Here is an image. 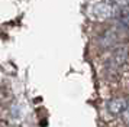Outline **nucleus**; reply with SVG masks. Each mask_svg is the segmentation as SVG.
I'll use <instances>...</instances> for the list:
<instances>
[{
	"label": "nucleus",
	"instance_id": "nucleus-4",
	"mask_svg": "<svg viewBox=\"0 0 129 127\" xmlns=\"http://www.w3.org/2000/svg\"><path fill=\"white\" fill-rule=\"evenodd\" d=\"M117 20H119V23H120L122 26L128 28V26H129V7L120 9V12H119V16H117Z\"/></svg>",
	"mask_w": 129,
	"mask_h": 127
},
{
	"label": "nucleus",
	"instance_id": "nucleus-2",
	"mask_svg": "<svg viewBox=\"0 0 129 127\" xmlns=\"http://www.w3.org/2000/svg\"><path fill=\"white\" fill-rule=\"evenodd\" d=\"M128 53H129L128 46H119V48H116L113 51V53H112V56L109 58V61H107V71L112 72V74L117 72L123 67V64L126 62Z\"/></svg>",
	"mask_w": 129,
	"mask_h": 127
},
{
	"label": "nucleus",
	"instance_id": "nucleus-1",
	"mask_svg": "<svg viewBox=\"0 0 129 127\" xmlns=\"http://www.w3.org/2000/svg\"><path fill=\"white\" fill-rule=\"evenodd\" d=\"M120 9L112 5L107 0H102V2H96L93 5L88 6L87 15L91 20L96 22H103V20H110V19H117Z\"/></svg>",
	"mask_w": 129,
	"mask_h": 127
},
{
	"label": "nucleus",
	"instance_id": "nucleus-3",
	"mask_svg": "<svg viewBox=\"0 0 129 127\" xmlns=\"http://www.w3.org/2000/svg\"><path fill=\"white\" fill-rule=\"evenodd\" d=\"M128 107V100L123 97H115L109 100L106 104V108L112 115H122Z\"/></svg>",
	"mask_w": 129,
	"mask_h": 127
},
{
	"label": "nucleus",
	"instance_id": "nucleus-5",
	"mask_svg": "<svg viewBox=\"0 0 129 127\" xmlns=\"http://www.w3.org/2000/svg\"><path fill=\"white\" fill-rule=\"evenodd\" d=\"M110 2L112 5H115L119 9H125V7H129V0H107Z\"/></svg>",
	"mask_w": 129,
	"mask_h": 127
},
{
	"label": "nucleus",
	"instance_id": "nucleus-6",
	"mask_svg": "<svg viewBox=\"0 0 129 127\" xmlns=\"http://www.w3.org/2000/svg\"><path fill=\"white\" fill-rule=\"evenodd\" d=\"M123 121H125V124H128L129 126V100H128V107L125 110V113H123Z\"/></svg>",
	"mask_w": 129,
	"mask_h": 127
}]
</instances>
